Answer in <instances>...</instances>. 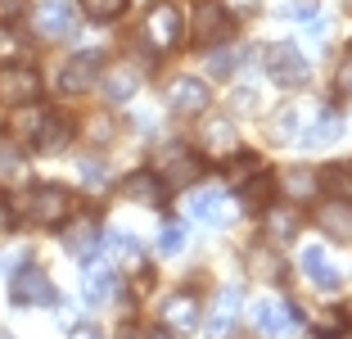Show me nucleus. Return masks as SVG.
<instances>
[{
    "instance_id": "nucleus-1",
    "label": "nucleus",
    "mask_w": 352,
    "mask_h": 339,
    "mask_svg": "<svg viewBox=\"0 0 352 339\" xmlns=\"http://www.w3.org/2000/svg\"><path fill=\"white\" fill-rule=\"evenodd\" d=\"M190 37H195L204 50L230 45V37H235V14H230L226 0H199L195 14H190Z\"/></svg>"
},
{
    "instance_id": "nucleus-2",
    "label": "nucleus",
    "mask_w": 352,
    "mask_h": 339,
    "mask_svg": "<svg viewBox=\"0 0 352 339\" xmlns=\"http://www.w3.org/2000/svg\"><path fill=\"white\" fill-rule=\"evenodd\" d=\"M154 50H176V45L186 41V10H181V0H154L145 14V28H140Z\"/></svg>"
},
{
    "instance_id": "nucleus-3",
    "label": "nucleus",
    "mask_w": 352,
    "mask_h": 339,
    "mask_svg": "<svg viewBox=\"0 0 352 339\" xmlns=\"http://www.w3.org/2000/svg\"><path fill=\"white\" fill-rule=\"evenodd\" d=\"M267 72H271V82H276L280 91H298V86H307L311 63L302 59V50L294 41H280V45L267 50Z\"/></svg>"
},
{
    "instance_id": "nucleus-4",
    "label": "nucleus",
    "mask_w": 352,
    "mask_h": 339,
    "mask_svg": "<svg viewBox=\"0 0 352 339\" xmlns=\"http://www.w3.org/2000/svg\"><path fill=\"white\" fill-rule=\"evenodd\" d=\"M154 172L163 176V185H190V181L204 176V158H199L190 145L172 141L167 150H158V154H154Z\"/></svg>"
},
{
    "instance_id": "nucleus-5",
    "label": "nucleus",
    "mask_w": 352,
    "mask_h": 339,
    "mask_svg": "<svg viewBox=\"0 0 352 339\" xmlns=\"http://www.w3.org/2000/svg\"><path fill=\"white\" fill-rule=\"evenodd\" d=\"M239 150H244V141H239V127L230 118H204V127H199V158L226 163Z\"/></svg>"
},
{
    "instance_id": "nucleus-6",
    "label": "nucleus",
    "mask_w": 352,
    "mask_h": 339,
    "mask_svg": "<svg viewBox=\"0 0 352 339\" xmlns=\"http://www.w3.org/2000/svg\"><path fill=\"white\" fill-rule=\"evenodd\" d=\"M10 303L14 308H50L54 303V285L36 263H23L10 280Z\"/></svg>"
},
{
    "instance_id": "nucleus-7",
    "label": "nucleus",
    "mask_w": 352,
    "mask_h": 339,
    "mask_svg": "<svg viewBox=\"0 0 352 339\" xmlns=\"http://www.w3.org/2000/svg\"><path fill=\"white\" fill-rule=\"evenodd\" d=\"M73 213V195L63 185H32L28 190V217L36 226H63Z\"/></svg>"
},
{
    "instance_id": "nucleus-8",
    "label": "nucleus",
    "mask_w": 352,
    "mask_h": 339,
    "mask_svg": "<svg viewBox=\"0 0 352 339\" xmlns=\"http://www.w3.org/2000/svg\"><path fill=\"white\" fill-rule=\"evenodd\" d=\"M36 32L45 41H63L77 32V0H41L36 5Z\"/></svg>"
},
{
    "instance_id": "nucleus-9",
    "label": "nucleus",
    "mask_w": 352,
    "mask_h": 339,
    "mask_svg": "<svg viewBox=\"0 0 352 339\" xmlns=\"http://www.w3.org/2000/svg\"><path fill=\"white\" fill-rule=\"evenodd\" d=\"M163 326L172 330V335H195V330L204 326V303H199V294L176 289V294L163 303Z\"/></svg>"
},
{
    "instance_id": "nucleus-10",
    "label": "nucleus",
    "mask_w": 352,
    "mask_h": 339,
    "mask_svg": "<svg viewBox=\"0 0 352 339\" xmlns=\"http://www.w3.org/2000/svg\"><path fill=\"white\" fill-rule=\"evenodd\" d=\"M244 271H249L253 280H262V285H280V280L289 276V263H285V254H280L271 240H262V245H253L249 254H244Z\"/></svg>"
},
{
    "instance_id": "nucleus-11",
    "label": "nucleus",
    "mask_w": 352,
    "mask_h": 339,
    "mask_svg": "<svg viewBox=\"0 0 352 339\" xmlns=\"http://www.w3.org/2000/svg\"><path fill=\"white\" fill-rule=\"evenodd\" d=\"M100 72H104L100 54L82 50V54H73V59L63 63V72H59V91H63V95H86L95 82H100Z\"/></svg>"
},
{
    "instance_id": "nucleus-12",
    "label": "nucleus",
    "mask_w": 352,
    "mask_h": 339,
    "mask_svg": "<svg viewBox=\"0 0 352 339\" xmlns=\"http://www.w3.org/2000/svg\"><path fill=\"white\" fill-rule=\"evenodd\" d=\"M113 289H118V267L113 263H104V258H86L82 263V298L86 303H109L113 298Z\"/></svg>"
},
{
    "instance_id": "nucleus-13",
    "label": "nucleus",
    "mask_w": 352,
    "mask_h": 339,
    "mask_svg": "<svg viewBox=\"0 0 352 339\" xmlns=\"http://www.w3.org/2000/svg\"><path fill=\"white\" fill-rule=\"evenodd\" d=\"M208 104H212V91H208V82H199V77H181V82L167 86V109L181 113V118H199Z\"/></svg>"
},
{
    "instance_id": "nucleus-14",
    "label": "nucleus",
    "mask_w": 352,
    "mask_h": 339,
    "mask_svg": "<svg viewBox=\"0 0 352 339\" xmlns=\"http://www.w3.org/2000/svg\"><path fill=\"white\" fill-rule=\"evenodd\" d=\"M41 95V77L28 63H0V100L5 104H23Z\"/></svg>"
},
{
    "instance_id": "nucleus-15",
    "label": "nucleus",
    "mask_w": 352,
    "mask_h": 339,
    "mask_svg": "<svg viewBox=\"0 0 352 339\" xmlns=\"http://www.w3.org/2000/svg\"><path fill=\"white\" fill-rule=\"evenodd\" d=\"M253 326H258L267 339H285L294 326H298V308H294L289 298H280V303L276 298H271V303H258V308H253Z\"/></svg>"
},
{
    "instance_id": "nucleus-16",
    "label": "nucleus",
    "mask_w": 352,
    "mask_h": 339,
    "mask_svg": "<svg viewBox=\"0 0 352 339\" xmlns=\"http://www.w3.org/2000/svg\"><path fill=\"white\" fill-rule=\"evenodd\" d=\"M316 190H321V181H316V167H285V172H276V195L294 199V204H307V199H316Z\"/></svg>"
},
{
    "instance_id": "nucleus-17",
    "label": "nucleus",
    "mask_w": 352,
    "mask_h": 339,
    "mask_svg": "<svg viewBox=\"0 0 352 339\" xmlns=\"http://www.w3.org/2000/svg\"><path fill=\"white\" fill-rule=\"evenodd\" d=\"M122 195L131 199V204L163 208V204H167V185H163V176H158L154 167H145V172H131V176L122 181Z\"/></svg>"
},
{
    "instance_id": "nucleus-18",
    "label": "nucleus",
    "mask_w": 352,
    "mask_h": 339,
    "mask_svg": "<svg viewBox=\"0 0 352 339\" xmlns=\"http://www.w3.org/2000/svg\"><path fill=\"white\" fill-rule=\"evenodd\" d=\"M59 231H63V249L73 258H91L100 249V222L95 217H68Z\"/></svg>"
},
{
    "instance_id": "nucleus-19",
    "label": "nucleus",
    "mask_w": 352,
    "mask_h": 339,
    "mask_svg": "<svg viewBox=\"0 0 352 339\" xmlns=\"http://www.w3.org/2000/svg\"><path fill=\"white\" fill-rule=\"evenodd\" d=\"M190 213H195L204 226H226L235 208H230L226 190H217V185H208V190H195V195H190Z\"/></svg>"
},
{
    "instance_id": "nucleus-20",
    "label": "nucleus",
    "mask_w": 352,
    "mask_h": 339,
    "mask_svg": "<svg viewBox=\"0 0 352 339\" xmlns=\"http://www.w3.org/2000/svg\"><path fill=\"white\" fill-rule=\"evenodd\" d=\"M28 181H32L28 154L19 150V141L0 136V190H14V185H28Z\"/></svg>"
},
{
    "instance_id": "nucleus-21",
    "label": "nucleus",
    "mask_w": 352,
    "mask_h": 339,
    "mask_svg": "<svg viewBox=\"0 0 352 339\" xmlns=\"http://www.w3.org/2000/svg\"><path fill=\"white\" fill-rule=\"evenodd\" d=\"M100 82H104V95L113 104H122V100H131L135 91H140V68H135L131 59H118L109 72H100Z\"/></svg>"
},
{
    "instance_id": "nucleus-22",
    "label": "nucleus",
    "mask_w": 352,
    "mask_h": 339,
    "mask_svg": "<svg viewBox=\"0 0 352 339\" xmlns=\"http://www.w3.org/2000/svg\"><path fill=\"white\" fill-rule=\"evenodd\" d=\"M68 141H73V123H68L63 113H45V123L36 127V136H32V145H36V150H45V154L68 150Z\"/></svg>"
},
{
    "instance_id": "nucleus-23",
    "label": "nucleus",
    "mask_w": 352,
    "mask_h": 339,
    "mask_svg": "<svg viewBox=\"0 0 352 339\" xmlns=\"http://www.w3.org/2000/svg\"><path fill=\"white\" fill-rule=\"evenodd\" d=\"M262 213H267V217H262V240H271V245H289V240L294 236H298V213H294V208H262Z\"/></svg>"
},
{
    "instance_id": "nucleus-24",
    "label": "nucleus",
    "mask_w": 352,
    "mask_h": 339,
    "mask_svg": "<svg viewBox=\"0 0 352 339\" xmlns=\"http://www.w3.org/2000/svg\"><path fill=\"white\" fill-rule=\"evenodd\" d=\"M316 226H321L330 240H339V245H352V204H343V199L325 204L321 213H316Z\"/></svg>"
},
{
    "instance_id": "nucleus-25",
    "label": "nucleus",
    "mask_w": 352,
    "mask_h": 339,
    "mask_svg": "<svg viewBox=\"0 0 352 339\" xmlns=\"http://www.w3.org/2000/svg\"><path fill=\"white\" fill-rule=\"evenodd\" d=\"M239 294H244V289H239V285H226V289H221V303H217V308H212V317H208V339H226L230 330H235Z\"/></svg>"
},
{
    "instance_id": "nucleus-26",
    "label": "nucleus",
    "mask_w": 352,
    "mask_h": 339,
    "mask_svg": "<svg viewBox=\"0 0 352 339\" xmlns=\"http://www.w3.org/2000/svg\"><path fill=\"white\" fill-rule=\"evenodd\" d=\"M271 195H276V176L271 172H249L244 181H239V204L244 208H253V213H262V208L271 204Z\"/></svg>"
},
{
    "instance_id": "nucleus-27",
    "label": "nucleus",
    "mask_w": 352,
    "mask_h": 339,
    "mask_svg": "<svg viewBox=\"0 0 352 339\" xmlns=\"http://www.w3.org/2000/svg\"><path fill=\"white\" fill-rule=\"evenodd\" d=\"M45 123V109L36 100H23V104H14V113H10V141H23V136H36V127Z\"/></svg>"
},
{
    "instance_id": "nucleus-28",
    "label": "nucleus",
    "mask_w": 352,
    "mask_h": 339,
    "mask_svg": "<svg viewBox=\"0 0 352 339\" xmlns=\"http://www.w3.org/2000/svg\"><path fill=\"white\" fill-rule=\"evenodd\" d=\"M316 181H321V190L330 199H343V204H352V163H330L316 172Z\"/></svg>"
},
{
    "instance_id": "nucleus-29",
    "label": "nucleus",
    "mask_w": 352,
    "mask_h": 339,
    "mask_svg": "<svg viewBox=\"0 0 352 339\" xmlns=\"http://www.w3.org/2000/svg\"><path fill=\"white\" fill-rule=\"evenodd\" d=\"M104 240H109V249H113L118 267H126V271H145V249H140V240L122 236V231H109Z\"/></svg>"
},
{
    "instance_id": "nucleus-30",
    "label": "nucleus",
    "mask_w": 352,
    "mask_h": 339,
    "mask_svg": "<svg viewBox=\"0 0 352 339\" xmlns=\"http://www.w3.org/2000/svg\"><path fill=\"white\" fill-rule=\"evenodd\" d=\"M302 271H307L311 280H321V289H339V276L330 271V254H325L321 245H311L307 254H302Z\"/></svg>"
},
{
    "instance_id": "nucleus-31",
    "label": "nucleus",
    "mask_w": 352,
    "mask_h": 339,
    "mask_svg": "<svg viewBox=\"0 0 352 339\" xmlns=\"http://www.w3.org/2000/svg\"><path fill=\"white\" fill-rule=\"evenodd\" d=\"M339 136H343V118H339V109H325L321 118H316V123L302 132V141H307V145H330V141H339Z\"/></svg>"
},
{
    "instance_id": "nucleus-32",
    "label": "nucleus",
    "mask_w": 352,
    "mask_h": 339,
    "mask_svg": "<svg viewBox=\"0 0 352 339\" xmlns=\"http://www.w3.org/2000/svg\"><path fill=\"white\" fill-rule=\"evenodd\" d=\"M77 10L95 23H113V19L126 14V0H77Z\"/></svg>"
},
{
    "instance_id": "nucleus-33",
    "label": "nucleus",
    "mask_w": 352,
    "mask_h": 339,
    "mask_svg": "<svg viewBox=\"0 0 352 339\" xmlns=\"http://www.w3.org/2000/svg\"><path fill=\"white\" fill-rule=\"evenodd\" d=\"M343 326H348L343 308H325V312H316V317H311V335H321V339H334Z\"/></svg>"
},
{
    "instance_id": "nucleus-34",
    "label": "nucleus",
    "mask_w": 352,
    "mask_h": 339,
    "mask_svg": "<svg viewBox=\"0 0 352 339\" xmlns=\"http://www.w3.org/2000/svg\"><path fill=\"white\" fill-rule=\"evenodd\" d=\"M181 249H186V226L181 222H167L163 231H158V254H181Z\"/></svg>"
},
{
    "instance_id": "nucleus-35",
    "label": "nucleus",
    "mask_w": 352,
    "mask_h": 339,
    "mask_svg": "<svg viewBox=\"0 0 352 339\" xmlns=\"http://www.w3.org/2000/svg\"><path fill=\"white\" fill-rule=\"evenodd\" d=\"M208 72H212V77H230V72H235V50L212 45V50H208Z\"/></svg>"
},
{
    "instance_id": "nucleus-36",
    "label": "nucleus",
    "mask_w": 352,
    "mask_h": 339,
    "mask_svg": "<svg viewBox=\"0 0 352 339\" xmlns=\"http://www.w3.org/2000/svg\"><path fill=\"white\" fill-rule=\"evenodd\" d=\"M276 14H285V19H298V23H307V19H316V0H285V5H276Z\"/></svg>"
},
{
    "instance_id": "nucleus-37",
    "label": "nucleus",
    "mask_w": 352,
    "mask_h": 339,
    "mask_svg": "<svg viewBox=\"0 0 352 339\" xmlns=\"http://www.w3.org/2000/svg\"><path fill=\"white\" fill-rule=\"evenodd\" d=\"M271 136H276L280 145H285V141H294V136H298V118H294V109H285V113H280V118H276V123H271Z\"/></svg>"
},
{
    "instance_id": "nucleus-38",
    "label": "nucleus",
    "mask_w": 352,
    "mask_h": 339,
    "mask_svg": "<svg viewBox=\"0 0 352 339\" xmlns=\"http://www.w3.org/2000/svg\"><path fill=\"white\" fill-rule=\"evenodd\" d=\"M23 14H28V0H0V28H14Z\"/></svg>"
},
{
    "instance_id": "nucleus-39",
    "label": "nucleus",
    "mask_w": 352,
    "mask_h": 339,
    "mask_svg": "<svg viewBox=\"0 0 352 339\" xmlns=\"http://www.w3.org/2000/svg\"><path fill=\"white\" fill-rule=\"evenodd\" d=\"M82 176H86V190H104V163H95V158H82Z\"/></svg>"
},
{
    "instance_id": "nucleus-40",
    "label": "nucleus",
    "mask_w": 352,
    "mask_h": 339,
    "mask_svg": "<svg viewBox=\"0 0 352 339\" xmlns=\"http://www.w3.org/2000/svg\"><path fill=\"white\" fill-rule=\"evenodd\" d=\"M230 104H235V109L239 113H258V91H253V86H239V91H235V100H230Z\"/></svg>"
},
{
    "instance_id": "nucleus-41",
    "label": "nucleus",
    "mask_w": 352,
    "mask_h": 339,
    "mask_svg": "<svg viewBox=\"0 0 352 339\" xmlns=\"http://www.w3.org/2000/svg\"><path fill=\"white\" fill-rule=\"evenodd\" d=\"M334 91H339V95H352V54L339 63V72H334Z\"/></svg>"
},
{
    "instance_id": "nucleus-42",
    "label": "nucleus",
    "mask_w": 352,
    "mask_h": 339,
    "mask_svg": "<svg viewBox=\"0 0 352 339\" xmlns=\"http://www.w3.org/2000/svg\"><path fill=\"white\" fill-rule=\"evenodd\" d=\"M68 339H104V330L95 326V321H77V326L68 330Z\"/></svg>"
},
{
    "instance_id": "nucleus-43",
    "label": "nucleus",
    "mask_w": 352,
    "mask_h": 339,
    "mask_svg": "<svg viewBox=\"0 0 352 339\" xmlns=\"http://www.w3.org/2000/svg\"><path fill=\"white\" fill-rule=\"evenodd\" d=\"M14 226V213H10V199L0 195V236H5V231H10Z\"/></svg>"
},
{
    "instance_id": "nucleus-44",
    "label": "nucleus",
    "mask_w": 352,
    "mask_h": 339,
    "mask_svg": "<svg viewBox=\"0 0 352 339\" xmlns=\"http://www.w3.org/2000/svg\"><path fill=\"white\" fill-rule=\"evenodd\" d=\"M145 339H176V335H172V330H167V326H158V330H149Z\"/></svg>"
},
{
    "instance_id": "nucleus-45",
    "label": "nucleus",
    "mask_w": 352,
    "mask_h": 339,
    "mask_svg": "<svg viewBox=\"0 0 352 339\" xmlns=\"http://www.w3.org/2000/svg\"><path fill=\"white\" fill-rule=\"evenodd\" d=\"M0 339H14V335H10V330H5V326H0Z\"/></svg>"
},
{
    "instance_id": "nucleus-46",
    "label": "nucleus",
    "mask_w": 352,
    "mask_h": 339,
    "mask_svg": "<svg viewBox=\"0 0 352 339\" xmlns=\"http://www.w3.org/2000/svg\"><path fill=\"white\" fill-rule=\"evenodd\" d=\"M122 339H140V335H135V330H126V335H122Z\"/></svg>"
},
{
    "instance_id": "nucleus-47",
    "label": "nucleus",
    "mask_w": 352,
    "mask_h": 339,
    "mask_svg": "<svg viewBox=\"0 0 352 339\" xmlns=\"http://www.w3.org/2000/svg\"><path fill=\"white\" fill-rule=\"evenodd\" d=\"M343 317H348V321H352V303H348V308H343Z\"/></svg>"
}]
</instances>
